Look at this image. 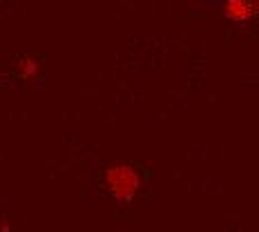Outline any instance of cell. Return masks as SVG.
I'll list each match as a JSON object with an SVG mask.
<instances>
[{"label": "cell", "instance_id": "1", "mask_svg": "<svg viewBox=\"0 0 259 232\" xmlns=\"http://www.w3.org/2000/svg\"><path fill=\"white\" fill-rule=\"evenodd\" d=\"M103 188L116 203H130L139 197L143 188V176L137 165L116 161L103 170Z\"/></svg>", "mask_w": 259, "mask_h": 232}, {"label": "cell", "instance_id": "2", "mask_svg": "<svg viewBox=\"0 0 259 232\" xmlns=\"http://www.w3.org/2000/svg\"><path fill=\"white\" fill-rule=\"evenodd\" d=\"M221 14L235 25H250L259 20V0H224Z\"/></svg>", "mask_w": 259, "mask_h": 232}, {"label": "cell", "instance_id": "3", "mask_svg": "<svg viewBox=\"0 0 259 232\" xmlns=\"http://www.w3.org/2000/svg\"><path fill=\"white\" fill-rule=\"evenodd\" d=\"M40 61L34 56H23L16 61V74H18V78L27 80V83H31V80H36L40 76Z\"/></svg>", "mask_w": 259, "mask_h": 232}]
</instances>
